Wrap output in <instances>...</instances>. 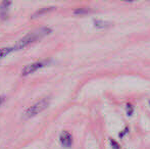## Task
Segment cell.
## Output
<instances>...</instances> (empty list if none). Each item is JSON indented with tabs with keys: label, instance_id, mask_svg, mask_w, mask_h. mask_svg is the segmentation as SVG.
Instances as JSON below:
<instances>
[{
	"label": "cell",
	"instance_id": "obj_1",
	"mask_svg": "<svg viewBox=\"0 0 150 149\" xmlns=\"http://www.w3.org/2000/svg\"><path fill=\"white\" fill-rule=\"evenodd\" d=\"M51 33H52V29L48 28V27H42V28L37 29V30L33 31V32H30L28 35L23 37L22 39H20L14 44L13 45L14 50L24 49V48H26L30 44L38 41V40H41L42 38L47 36V35H50Z\"/></svg>",
	"mask_w": 150,
	"mask_h": 149
},
{
	"label": "cell",
	"instance_id": "obj_8",
	"mask_svg": "<svg viewBox=\"0 0 150 149\" xmlns=\"http://www.w3.org/2000/svg\"><path fill=\"white\" fill-rule=\"evenodd\" d=\"M12 51H14L13 46H12V47H2V48H0V58L5 57L6 55H8L9 53H11Z\"/></svg>",
	"mask_w": 150,
	"mask_h": 149
},
{
	"label": "cell",
	"instance_id": "obj_13",
	"mask_svg": "<svg viewBox=\"0 0 150 149\" xmlns=\"http://www.w3.org/2000/svg\"><path fill=\"white\" fill-rule=\"evenodd\" d=\"M149 103H150V102H149Z\"/></svg>",
	"mask_w": 150,
	"mask_h": 149
},
{
	"label": "cell",
	"instance_id": "obj_7",
	"mask_svg": "<svg viewBox=\"0 0 150 149\" xmlns=\"http://www.w3.org/2000/svg\"><path fill=\"white\" fill-rule=\"evenodd\" d=\"M54 7L53 6H50V7H43V8H40L39 10H37V11L35 12V13L32 16V18H37V16H42L43 13H45V12H48V11H51V10H53Z\"/></svg>",
	"mask_w": 150,
	"mask_h": 149
},
{
	"label": "cell",
	"instance_id": "obj_4",
	"mask_svg": "<svg viewBox=\"0 0 150 149\" xmlns=\"http://www.w3.org/2000/svg\"><path fill=\"white\" fill-rule=\"evenodd\" d=\"M60 144L65 148H71L73 145V136L69 131H62L59 135Z\"/></svg>",
	"mask_w": 150,
	"mask_h": 149
},
{
	"label": "cell",
	"instance_id": "obj_6",
	"mask_svg": "<svg viewBox=\"0 0 150 149\" xmlns=\"http://www.w3.org/2000/svg\"><path fill=\"white\" fill-rule=\"evenodd\" d=\"M94 26L97 29H106L111 26V24L107 20H94Z\"/></svg>",
	"mask_w": 150,
	"mask_h": 149
},
{
	"label": "cell",
	"instance_id": "obj_5",
	"mask_svg": "<svg viewBox=\"0 0 150 149\" xmlns=\"http://www.w3.org/2000/svg\"><path fill=\"white\" fill-rule=\"evenodd\" d=\"M11 5V2L10 1H3L0 4V18L2 20H5L8 16V10Z\"/></svg>",
	"mask_w": 150,
	"mask_h": 149
},
{
	"label": "cell",
	"instance_id": "obj_9",
	"mask_svg": "<svg viewBox=\"0 0 150 149\" xmlns=\"http://www.w3.org/2000/svg\"><path fill=\"white\" fill-rule=\"evenodd\" d=\"M91 10L88 7H80L77 8V9L74 10V13L75 14H87L89 13Z\"/></svg>",
	"mask_w": 150,
	"mask_h": 149
},
{
	"label": "cell",
	"instance_id": "obj_10",
	"mask_svg": "<svg viewBox=\"0 0 150 149\" xmlns=\"http://www.w3.org/2000/svg\"><path fill=\"white\" fill-rule=\"evenodd\" d=\"M110 144L112 146V149H120V145L117 141H115L113 139H110Z\"/></svg>",
	"mask_w": 150,
	"mask_h": 149
},
{
	"label": "cell",
	"instance_id": "obj_12",
	"mask_svg": "<svg viewBox=\"0 0 150 149\" xmlns=\"http://www.w3.org/2000/svg\"><path fill=\"white\" fill-rule=\"evenodd\" d=\"M4 101H5V97L4 96H0V106L4 103Z\"/></svg>",
	"mask_w": 150,
	"mask_h": 149
},
{
	"label": "cell",
	"instance_id": "obj_11",
	"mask_svg": "<svg viewBox=\"0 0 150 149\" xmlns=\"http://www.w3.org/2000/svg\"><path fill=\"white\" fill-rule=\"evenodd\" d=\"M133 112H134V107L129 103L128 105H127V113H128V115H131L133 113Z\"/></svg>",
	"mask_w": 150,
	"mask_h": 149
},
{
	"label": "cell",
	"instance_id": "obj_2",
	"mask_svg": "<svg viewBox=\"0 0 150 149\" xmlns=\"http://www.w3.org/2000/svg\"><path fill=\"white\" fill-rule=\"evenodd\" d=\"M49 104H50V97L42 98L39 101L35 102V103L32 104L31 106H29V107L25 110V112L23 113V119H31V117H36V115L39 114L40 112L45 110L46 108L49 106Z\"/></svg>",
	"mask_w": 150,
	"mask_h": 149
},
{
	"label": "cell",
	"instance_id": "obj_3",
	"mask_svg": "<svg viewBox=\"0 0 150 149\" xmlns=\"http://www.w3.org/2000/svg\"><path fill=\"white\" fill-rule=\"evenodd\" d=\"M45 66H46V62H44V61H36V62L29 64L22 70V72H21V76H22V77H27V76L37 72V71L40 70V68H44Z\"/></svg>",
	"mask_w": 150,
	"mask_h": 149
}]
</instances>
